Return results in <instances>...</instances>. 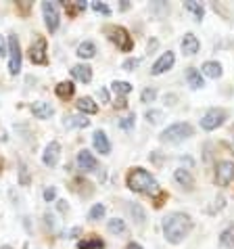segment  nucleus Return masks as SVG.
I'll use <instances>...</instances> for the list:
<instances>
[{
  "instance_id": "obj_46",
  "label": "nucleus",
  "mask_w": 234,
  "mask_h": 249,
  "mask_svg": "<svg viewBox=\"0 0 234 249\" xmlns=\"http://www.w3.org/2000/svg\"><path fill=\"white\" fill-rule=\"evenodd\" d=\"M0 249H13L11 245H2V247H0Z\"/></svg>"
},
{
  "instance_id": "obj_42",
  "label": "nucleus",
  "mask_w": 234,
  "mask_h": 249,
  "mask_svg": "<svg viewBox=\"0 0 234 249\" xmlns=\"http://www.w3.org/2000/svg\"><path fill=\"white\" fill-rule=\"evenodd\" d=\"M82 231H80V228H71V231L69 232H67V234H69V237H78V234H80Z\"/></svg>"
},
{
  "instance_id": "obj_45",
  "label": "nucleus",
  "mask_w": 234,
  "mask_h": 249,
  "mask_svg": "<svg viewBox=\"0 0 234 249\" xmlns=\"http://www.w3.org/2000/svg\"><path fill=\"white\" fill-rule=\"evenodd\" d=\"M155 46H157V40H153V42H149V53H150V51H153V48H155Z\"/></svg>"
},
{
  "instance_id": "obj_20",
  "label": "nucleus",
  "mask_w": 234,
  "mask_h": 249,
  "mask_svg": "<svg viewBox=\"0 0 234 249\" xmlns=\"http://www.w3.org/2000/svg\"><path fill=\"white\" fill-rule=\"evenodd\" d=\"M203 73L211 80H217L222 78V65L217 61H207V63H203Z\"/></svg>"
},
{
  "instance_id": "obj_26",
  "label": "nucleus",
  "mask_w": 234,
  "mask_h": 249,
  "mask_svg": "<svg viewBox=\"0 0 234 249\" xmlns=\"http://www.w3.org/2000/svg\"><path fill=\"white\" fill-rule=\"evenodd\" d=\"M128 212L134 216L136 224H144V220H147V216H144V210L140 203H128Z\"/></svg>"
},
{
  "instance_id": "obj_44",
  "label": "nucleus",
  "mask_w": 234,
  "mask_h": 249,
  "mask_svg": "<svg viewBox=\"0 0 234 249\" xmlns=\"http://www.w3.org/2000/svg\"><path fill=\"white\" fill-rule=\"evenodd\" d=\"M59 210H61V212H65V210H67V205H65V201H59Z\"/></svg>"
},
{
  "instance_id": "obj_24",
  "label": "nucleus",
  "mask_w": 234,
  "mask_h": 249,
  "mask_svg": "<svg viewBox=\"0 0 234 249\" xmlns=\"http://www.w3.org/2000/svg\"><path fill=\"white\" fill-rule=\"evenodd\" d=\"M90 120H86V115H69L65 117V126L67 128H86Z\"/></svg>"
},
{
  "instance_id": "obj_35",
  "label": "nucleus",
  "mask_w": 234,
  "mask_h": 249,
  "mask_svg": "<svg viewBox=\"0 0 234 249\" xmlns=\"http://www.w3.org/2000/svg\"><path fill=\"white\" fill-rule=\"evenodd\" d=\"M138 65H140V59H136V57H134V59H126V61H123V65H121V67L126 69V71H134V69L138 67Z\"/></svg>"
},
{
  "instance_id": "obj_39",
  "label": "nucleus",
  "mask_w": 234,
  "mask_h": 249,
  "mask_svg": "<svg viewBox=\"0 0 234 249\" xmlns=\"http://www.w3.org/2000/svg\"><path fill=\"white\" fill-rule=\"evenodd\" d=\"M6 53H9V48H6V44H4V38L0 36V57H4Z\"/></svg>"
},
{
  "instance_id": "obj_10",
  "label": "nucleus",
  "mask_w": 234,
  "mask_h": 249,
  "mask_svg": "<svg viewBox=\"0 0 234 249\" xmlns=\"http://www.w3.org/2000/svg\"><path fill=\"white\" fill-rule=\"evenodd\" d=\"M30 59H32V63H36V65H46V40L44 38H38L36 42H33L30 46Z\"/></svg>"
},
{
  "instance_id": "obj_34",
  "label": "nucleus",
  "mask_w": 234,
  "mask_h": 249,
  "mask_svg": "<svg viewBox=\"0 0 234 249\" xmlns=\"http://www.w3.org/2000/svg\"><path fill=\"white\" fill-rule=\"evenodd\" d=\"M147 120L150 124H159L163 120V113L159 111V109H149V111H147Z\"/></svg>"
},
{
  "instance_id": "obj_13",
  "label": "nucleus",
  "mask_w": 234,
  "mask_h": 249,
  "mask_svg": "<svg viewBox=\"0 0 234 249\" xmlns=\"http://www.w3.org/2000/svg\"><path fill=\"white\" fill-rule=\"evenodd\" d=\"M92 144H94V149L99 151L100 155L111 153V142H109V138H107V134L102 132V130H96V132L92 134Z\"/></svg>"
},
{
  "instance_id": "obj_18",
  "label": "nucleus",
  "mask_w": 234,
  "mask_h": 249,
  "mask_svg": "<svg viewBox=\"0 0 234 249\" xmlns=\"http://www.w3.org/2000/svg\"><path fill=\"white\" fill-rule=\"evenodd\" d=\"M186 82H188L190 88H203V86H205V80H203L201 71H199V69H195V67H188V69H186Z\"/></svg>"
},
{
  "instance_id": "obj_38",
  "label": "nucleus",
  "mask_w": 234,
  "mask_h": 249,
  "mask_svg": "<svg viewBox=\"0 0 234 249\" xmlns=\"http://www.w3.org/2000/svg\"><path fill=\"white\" fill-rule=\"evenodd\" d=\"M99 99L102 103H109V90H107V88H100V90H99Z\"/></svg>"
},
{
  "instance_id": "obj_37",
  "label": "nucleus",
  "mask_w": 234,
  "mask_h": 249,
  "mask_svg": "<svg viewBox=\"0 0 234 249\" xmlns=\"http://www.w3.org/2000/svg\"><path fill=\"white\" fill-rule=\"evenodd\" d=\"M44 199L48 203L54 201V199H57V189H54V186H46L44 189Z\"/></svg>"
},
{
  "instance_id": "obj_5",
  "label": "nucleus",
  "mask_w": 234,
  "mask_h": 249,
  "mask_svg": "<svg viewBox=\"0 0 234 249\" xmlns=\"http://www.w3.org/2000/svg\"><path fill=\"white\" fill-rule=\"evenodd\" d=\"M21 71V46H19V40L15 34L9 36V73L17 75Z\"/></svg>"
},
{
  "instance_id": "obj_4",
  "label": "nucleus",
  "mask_w": 234,
  "mask_h": 249,
  "mask_svg": "<svg viewBox=\"0 0 234 249\" xmlns=\"http://www.w3.org/2000/svg\"><path fill=\"white\" fill-rule=\"evenodd\" d=\"M107 34H109V38L117 44V48H119L121 53L132 51L134 42H132V36L128 34V30H123V27H119V25H113V27H107Z\"/></svg>"
},
{
  "instance_id": "obj_33",
  "label": "nucleus",
  "mask_w": 234,
  "mask_h": 249,
  "mask_svg": "<svg viewBox=\"0 0 234 249\" xmlns=\"http://www.w3.org/2000/svg\"><path fill=\"white\" fill-rule=\"evenodd\" d=\"M155 99H157V90H155V88H144L142 94H140L142 103H153Z\"/></svg>"
},
{
  "instance_id": "obj_27",
  "label": "nucleus",
  "mask_w": 234,
  "mask_h": 249,
  "mask_svg": "<svg viewBox=\"0 0 234 249\" xmlns=\"http://www.w3.org/2000/svg\"><path fill=\"white\" fill-rule=\"evenodd\" d=\"M219 245L222 247H234V228H226V231L219 234Z\"/></svg>"
},
{
  "instance_id": "obj_30",
  "label": "nucleus",
  "mask_w": 234,
  "mask_h": 249,
  "mask_svg": "<svg viewBox=\"0 0 234 249\" xmlns=\"http://www.w3.org/2000/svg\"><path fill=\"white\" fill-rule=\"evenodd\" d=\"M30 182H32L30 170H27L25 163H21V165H19V184H21V186H30Z\"/></svg>"
},
{
  "instance_id": "obj_11",
  "label": "nucleus",
  "mask_w": 234,
  "mask_h": 249,
  "mask_svg": "<svg viewBox=\"0 0 234 249\" xmlns=\"http://www.w3.org/2000/svg\"><path fill=\"white\" fill-rule=\"evenodd\" d=\"M75 161H78V168L82 172H94L99 170V159H96L88 149H82L78 157H75Z\"/></svg>"
},
{
  "instance_id": "obj_8",
  "label": "nucleus",
  "mask_w": 234,
  "mask_h": 249,
  "mask_svg": "<svg viewBox=\"0 0 234 249\" xmlns=\"http://www.w3.org/2000/svg\"><path fill=\"white\" fill-rule=\"evenodd\" d=\"M232 180H234V161H230V159L217 161V165H216V184L217 186H228Z\"/></svg>"
},
{
  "instance_id": "obj_28",
  "label": "nucleus",
  "mask_w": 234,
  "mask_h": 249,
  "mask_svg": "<svg viewBox=\"0 0 234 249\" xmlns=\"http://www.w3.org/2000/svg\"><path fill=\"white\" fill-rule=\"evenodd\" d=\"M102 241L100 239H96V237H90V239H86V241H80V245L78 249H102Z\"/></svg>"
},
{
  "instance_id": "obj_1",
  "label": "nucleus",
  "mask_w": 234,
  "mask_h": 249,
  "mask_svg": "<svg viewBox=\"0 0 234 249\" xmlns=\"http://www.w3.org/2000/svg\"><path fill=\"white\" fill-rule=\"evenodd\" d=\"M192 231V218L184 212H174L163 218V234L167 243L178 245L190 234Z\"/></svg>"
},
{
  "instance_id": "obj_43",
  "label": "nucleus",
  "mask_w": 234,
  "mask_h": 249,
  "mask_svg": "<svg viewBox=\"0 0 234 249\" xmlns=\"http://www.w3.org/2000/svg\"><path fill=\"white\" fill-rule=\"evenodd\" d=\"M126 249H142V247H140L138 243H130V245H128Z\"/></svg>"
},
{
  "instance_id": "obj_22",
  "label": "nucleus",
  "mask_w": 234,
  "mask_h": 249,
  "mask_svg": "<svg viewBox=\"0 0 234 249\" xmlns=\"http://www.w3.org/2000/svg\"><path fill=\"white\" fill-rule=\"evenodd\" d=\"M96 54V44L90 42V40H86V42H82L78 46V57L80 59H92Z\"/></svg>"
},
{
  "instance_id": "obj_9",
  "label": "nucleus",
  "mask_w": 234,
  "mask_h": 249,
  "mask_svg": "<svg viewBox=\"0 0 234 249\" xmlns=\"http://www.w3.org/2000/svg\"><path fill=\"white\" fill-rule=\"evenodd\" d=\"M174 63H176V54L171 51H167V53H163L161 57L153 63V67H150V73H153V75H161V73L167 71V69L174 67Z\"/></svg>"
},
{
  "instance_id": "obj_2",
  "label": "nucleus",
  "mask_w": 234,
  "mask_h": 249,
  "mask_svg": "<svg viewBox=\"0 0 234 249\" xmlns=\"http://www.w3.org/2000/svg\"><path fill=\"white\" fill-rule=\"evenodd\" d=\"M126 182H128V189L134 191V193H147V195H153V197L159 193V184H157V180L142 168L130 170Z\"/></svg>"
},
{
  "instance_id": "obj_21",
  "label": "nucleus",
  "mask_w": 234,
  "mask_h": 249,
  "mask_svg": "<svg viewBox=\"0 0 234 249\" xmlns=\"http://www.w3.org/2000/svg\"><path fill=\"white\" fill-rule=\"evenodd\" d=\"M54 92H57L59 99H71L75 92V86H73V82H61V84H57V88H54Z\"/></svg>"
},
{
  "instance_id": "obj_17",
  "label": "nucleus",
  "mask_w": 234,
  "mask_h": 249,
  "mask_svg": "<svg viewBox=\"0 0 234 249\" xmlns=\"http://www.w3.org/2000/svg\"><path fill=\"white\" fill-rule=\"evenodd\" d=\"M32 113L38 117V120H48L52 113H54V109L50 107V103H44V101H38V103H33L32 105Z\"/></svg>"
},
{
  "instance_id": "obj_29",
  "label": "nucleus",
  "mask_w": 234,
  "mask_h": 249,
  "mask_svg": "<svg viewBox=\"0 0 234 249\" xmlns=\"http://www.w3.org/2000/svg\"><path fill=\"white\" fill-rule=\"evenodd\" d=\"M113 92L115 94H128V92H132V84H130V82L117 80V82H113Z\"/></svg>"
},
{
  "instance_id": "obj_15",
  "label": "nucleus",
  "mask_w": 234,
  "mask_h": 249,
  "mask_svg": "<svg viewBox=\"0 0 234 249\" xmlns=\"http://www.w3.org/2000/svg\"><path fill=\"white\" fill-rule=\"evenodd\" d=\"M199 48H201V42H199V38L195 36V34H184V38H182L184 54H197Z\"/></svg>"
},
{
  "instance_id": "obj_47",
  "label": "nucleus",
  "mask_w": 234,
  "mask_h": 249,
  "mask_svg": "<svg viewBox=\"0 0 234 249\" xmlns=\"http://www.w3.org/2000/svg\"><path fill=\"white\" fill-rule=\"evenodd\" d=\"M232 151H234V136H232Z\"/></svg>"
},
{
  "instance_id": "obj_7",
  "label": "nucleus",
  "mask_w": 234,
  "mask_h": 249,
  "mask_svg": "<svg viewBox=\"0 0 234 249\" xmlns=\"http://www.w3.org/2000/svg\"><path fill=\"white\" fill-rule=\"evenodd\" d=\"M42 15H44V21H46L48 32L54 34V32L59 30V23H61L57 2H50V0H46V2H42Z\"/></svg>"
},
{
  "instance_id": "obj_32",
  "label": "nucleus",
  "mask_w": 234,
  "mask_h": 249,
  "mask_svg": "<svg viewBox=\"0 0 234 249\" xmlns=\"http://www.w3.org/2000/svg\"><path fill=\"white\" fill-rule=\"evenodd\" d=\"M134 122H136V115H134V113H130L128 117H123V120H119V128H121V130H126V132H128V130H132V128H134Z\"/></svg>"
},
{
  "instance_id": "obj_14",
  "label": "nucleus",
  "mask_w": 234,
  "mask_h": 249,
  "mask_svg": "<svg viewBox=\"0 0 234 249\" xmlns=\"http://www.w3.org/2000/svg\"><path fill=\"white\" fill-rule=\"evenodd\" d=\"M71 75L75 80L84 82V84H88V82L92 80V67L90 65H84V63H78L71 67Z\"/></svg>"
},
{
  "instance_id": "obj_19",
  "label": "nucleus",
  "mask_w": 234,
  "mask_h": 249,
  "mask_svg": "<svg viewBox=\"0 0 234 249\" xmlns=\"http://www.w3.org/2000/svg\"><path fill=\"white\" fill-rule=\"evenodd\" d=\"M78 109L84 115H94L96 111H99V105H96L90 96H82V99L78 101Z\"/></svg>"
},
{
  "instance_id": "obj_23",
  "label": "nucleus",
  "mask_w": 234,
  "mask_h": 249,
  "mask_svg": "<svg viewBox=\"0 0 234 249\" xmlns=\"http://www.w3.org/2000/svg\"><path fill=\"white\" fill-rule=\"evenodd\" d=\"M107 231L111 232V234H126L128 232V226H126L123 220L113 218V220H109V222H107Z\"/></svg>"
},
{
  "instance_id": "obj_16",
  "label": "nucleus",
  "mask_w": 234,
  "mask_h": 249,
  "mask_svg": "<svg viewBox=\"0 0 234 249\" xmlns=\"http://www.w3.org/2000/svg\"><path fill=\"white\" fill-rule=\"evenodd\" d=\"M174 178H176V182L180 184V186H184L186 191H192V189H195V178L190 176V172H188V170H184V168L176 170V172H174Z\"/></svg>"
},
{
  "instance_id": "obj_41",
  "label": "nucleus",
  "mask_w": 234,
  "mask_h": 249,
  "mask_svg": "<svg viewBox=\"0 0 234 249\" xmlns=\"http://www.w3.org/2000/svg\"><path fill=\"white\" fill-rule=\"evenodd\" d=\"M113 105H115L117 109H126V105H128V103H126V99H117V101L113 103Z\"/></svg>"
},
{
  "instance_id": "obj_6",
  "label": "nucleus",
  "mask_w": 234,
  "mask_h": 249,
  "mask_svg": "<svg viewBox=\"0 0 234 249\" xmlns=\"http://www.w3.org/2000/svg\"><path fill=\"white\" fill-rule=\"evenodd\" d=\"M226 117H228V113H226L224 109L213 107V109H209V111L201 117V128L207 130V132H211V130H216V128L222 126V124L226 122Z\"/></svg>"
},
{
  "instance_id": "obj_40",
  "label": "nucleus",
  "mask_w": 234,
  "mask_h": 249,
  "mask_svg": "<svg viewBox=\"0 0 234 249\" xmlns=\"http://www.w3.org/2000/svg\"><path fill=\"white\" fill-rule=\"evenodd\" d=\"M44 220H46V226L54 228V216H50V213H44Z\"/></svg>"
},
{
  "instance_id": "obj_12",
  "label": "nucleus",
  "mask_w": 234,
  "mask_h": 249,
  "mask_svg": "<svg viewBox=\"0 0 234 249\" xmlns=\"http://www.w3.org/2000/svg\"><path fill=\"white\" fill-rule=\"evenodd\" d=\"M59 159H61V144L57 141H50L44 149L42 161H44V165H48V168H54V165L59 163Z\"/></svg>"
},
{
  "instance_id": "obj_3",
  "label": "nucleus",
  "mask_w": 234,
  "mask_h": 249,
  "mask_svg": "<svg viewBox=\"0 0 234 249\" xmlns=\"http://www.w3.org/2000/svg\"><path fill=\"white\" fill-rule=\"evenodd\" d=\"M192 126L186 122H178V124H171V126H167L163 130V134H161V141L163 142H182V141H186V138L192 136Z\"/></svg>"
},
{
  "instance_id": "obj_25",
  "label": "nucleus",
  "mask_w": 234,
  "mask_h": 249,
  "mask_svg": "<svg viewBox=\"0 0 234 249\" xmlns=\"http://www.w3.org/2000/svg\"><path fill=\"white\" fill-rule=\"evenodd\" d=\"M184 9H186V11H190L192 15L197 17V21H201V19H203V15H205V9H203V4L195 2V0H186V2H184Z\"/></svg>"
},
{
  "instance_id": "obj_31",
  "label": "nucleus",
  "mask_w": 234,
  "mask_h": 249,
  "mask_svg": "<svg viewBox=\"0 0 234 249\" xmlns=\"http://www.w3.org/2000/svg\"><path fill=\"white\" fill-rule=\"evenodd\" d=\"M105 212H107V207L102 205V203H96V205H92V210H90V213H88V218L90 220H100L102 216H105Z\"/></svg>"
},
{
  "instance_id": "obj_36",
  "label": "nucleus",
  "mask_w": 234,
  "mask_h": 249,
  "mask_svg": "<svg viewBox=\"0 0 234 249\" xmlns=\"http://www.w3.org/2000/svg\"><path fill=\"white\" fill-rule=\"evenodd\" d=\"M92 9H94L96 13H102V15H111V9H109L105 2H99V0H96V2H92Z\"/></svg>"
}]
</instances>
